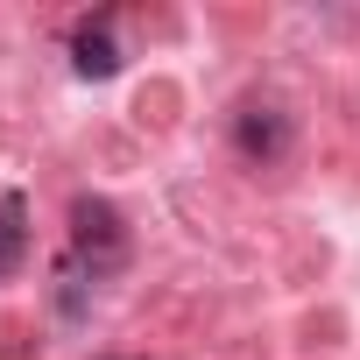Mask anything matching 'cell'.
Instances as JSON below:
<instances>
[{"instance_id": "cell-1", "label": "cell", "mask_w": 360, "mask_h": 360, "mask_svg": "<svg viewBox=\"0 0 360 360\" xmlns=\"http://www.w3.org/2000/svg\"><path fill=\"white\" fill-rule=\"evenodd\" d=\"M127 219H120V205L113 198H71V262L99 283V276H113V269H127Z\"/></svg>"}, {"instance_id": "cell-2", "label": "cell", "mask_w": 360, "mask_h": 360, "mask_svg": "<svg viewBox=\"0 0 360 360\" xmlns=\"http://www.w3.org/2000/svg\"><path fill=\"white\" fill-rule=\"evenodd\" d=\"M290 141H297V127H290V113L283 106H269V99H248L240 113H233V148L248 155V162H283L290 155Z\"/></svg>"}, {"instance_id": "cell-3", "label": "cell", "mask_w": 360, "mask_h": 360, "mask_svg": "<svg viewBox=\"0 0 360 360\" xmlns=\"http://www.w3.org/2000/svg\"><path fill=\"white\" fill-rule=\"evenodd\" d=\"M71 71H78V78H113V71H120V43H113L106 15L71 29Z\"/></svg>"}, {"instance_id": "cell-4", "label": "cell", "mask_w": 360, "mask_h": 360, "mask_svg": "<svg viewBox=\"0 0 360 360\" xmlns=\"http://www.w3.org/2000/svg\"><path fill=\"white\" fill-rule=\"evenodd\" d=\"M29 262V198L22 191H0V283Z\"/></svg>"}, {"instance_id": "cell-5", "label": "cell", "mask_w": 360, "mask_h": 360, "mask_svg": "<svg viewBox=\"0 0 360 360\" xmlns=\"http://www.w3.org/2000/svg\"><path fill=\"white\" fill-rule=\"evenodd\" d=\"M99 360H141V353H99Z\"/></svg>"}]
</instances>
